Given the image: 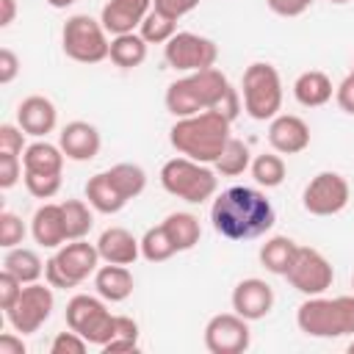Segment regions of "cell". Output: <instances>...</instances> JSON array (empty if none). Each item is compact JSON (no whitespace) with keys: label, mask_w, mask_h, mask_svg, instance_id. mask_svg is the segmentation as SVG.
<instances>
[{"label":"cell","mask_w":354,"mask_h":354,"mask_svg":"<svg viewBox=\"0 0 354 354\" xmlns=\"http://www.w3.org/2000/svg\"><path fill=\"white\" fill-rule=\"evenodd\" d=\"M210 221H213V230L227 241H252L266 235L274 227L277 210L260 188L232 185L213 199Z\"/></svg>","instance_id":"1"},{"label":"cell","mask_w":354,"mask_h":354,"mask_svg":"<svg viewBox=\"0 0 354 354\" xmlns=\"http://www.w3.org/2000/svg\"><path fill=\"white\" fill-rule=\"evenodd\" d=\"M108 58L119 66V69H136L147 61V41L141 39V33H119L111 39V53Z\"/></svg>","instance_id":"29"},{"label":"cell","mask_w":354,"mask_h":354,"mask_svg":"<svg viewBox=\"0 0 354 354\" xmlns=\"http://www.w3.org/2000/svg\"><path fill=\"white\" fill-rule=\"evenodd\" d=\"M249 171H252V177H254V183L263 185V188H277V185H282V180H285V174H288L285 160H282L279 152L254 155Z\"/></svg>","instance_id":"32"},{"label":"cell","mask_w":354,"mask_h":354,"mask_svg":"<svg viewBox=\"0 0 354 354\" xmlns=\"http://www.w3.org/2000/svg\"><path fill=\"white\" fill-rule=\"evenodd\" d=\"M332 94H335V86H332L329 75L321 69H307L293 83V97L304 108H321L332 100Z\"/></svg>","instance_id":"23"},{"label":"cell","mask_w":354,"mask_h":354,"mask_svg":"<svg viewBox=\"0 0 354 354\" xmlns=\"http://www.w3.org/2000/svg\"><path fill=\"white\" fill-rule=\"evenodd\" d=\"M100 252L97 243H88L86 238L80 241H66L64 246L55 249V254L44 266V279L53 288H77L86 282L97 268H100Z\"/></svg>","instance_id":"7"},{"label":"cell","mask_w":354,"mask_h":354,"mask_svg":"<svg viewBox=\"0 0 354 354\" xmlns=\"http://www.w3.org/2000/svg\"><path fill=\"white\" fill-rule=\"evenodd\" d=\"M163 227H166V232H169V238H171V243H174L177 252H191L199 243V238H202L199 218L194 213H185V210L169 213L163 218Z\"/></svg>","instance_id":"27"},{"label":"cell","mask_w":354,"mask_h":354,"mask_svg":"<svg viewBox=\"0 0 354 354\" xmlns=\"http://www.w3.org/2000/svg\"><path fill=\"white\" fill-rule=\"evenodd\" d=\"M25 241V224L17 213L11 210H3L0 213V246L3 249H14Z\"/></svg>","instance_id":"38"},{"label":"cell","mask_w":354,"mask_h":354,"mask_svg":"<svg viewBox=\"0 0 354 354\" xmlns=\"http://www.w3.org/2000/svg\"><path fill=\"white\" fill-rule=\"evenodd\" d=\"M22 288H25V285H22L11 271H6V268L0 271V307H3V313L11 310V307L17 304Z\"/></svg>","instance_id":"42"},{"label":"cell","mask_w":354,"mask_h":354,"mask_svg":"<svg viewBox=\"0 0 354 354\" xmlns=\"http://www.w3.org/2000/svg\"><path fill=\"white\" fill-rule=\"evenodd\" d=\"M72 3H77V0H47V6H53V8H69Z\"/></svg>","instance_id":"49"},{"label":"cell","mask_w":354,"mask_h":354,"mask_svg":"<svg viewBox=\"0 0 354 354\" xmlns=\"http://www.w3.org/2000/svg\"><path fill=\"white\" fill-rule=\"evenodd\" d=\"M232 119H227L221 111H202L194 116H183L169 130V144L199 163H216L221 149L227 147Z\"/></svg>","instance_id":"3"},{"label":"cell","mask_w":354,"mask_h":354,"mask_svg":"<svg viewBox=\"0 0 354 354\" xmlns=\"http://www.w3.org/2000/svg\"><path fill=\"white\" fill-rule=\"evenodd\" d=\"M268 144L279 155H299L310 147V124L296 113H277L268 124Z\"/></svg>","instance_id":"16"},{"label":"cell","mask_w":354,"mask_h":354,"mask_svg":"<svg viewBox=\"0 0 354 354\" xmlns=\"http://www.w3.org/2000/svg\"><path fill=\"white\" fill-rule=\"evenodd\" d=\"M249 166H252V152H249V147H246L243 141H238V138H230L227 147L221 149L218 160L213 163L216 174H221V177H238V174H243Z\"/></svg>","instance_id":"33"},{"label":"cell","mask_w":354,"mask_h":354,"mask_svg":"<svg viewBox=\"0 0 354 354\" xmlns=\"http://www.w3.org/2000/svg\"><path fill=\"white\" fill-rule=\"evenodd\" d=\"M351 199V185L337 171H318L301 194V205L310 216H337Z\"/></svg>","instance_id":"12"},{"label":"cell","mask_w":354,"mask_h":354,"mask_svg":"<svg viewBox=\"0 0 354 354\" xmlns=\"http://www.w3.org/2000/svg\"><path fill=\"white\" fill-rule=\"evenodd\" d=\"M163 100H166V111L174 119L194 116L202 111H221L227 119H235L241 111L238 88H232L227 75L216 66L185 72V77L169 83Z\"/></svg>","instance_id":"2"},{"label":"cell","mask_w":354,"mask_h":354,"mask_svg":"<svg viewBox=\"0 0 354 354\" xmlns=\"http://www.w3.org/2000/svg\"><path fill=\"white\" fill-rule=\"evenodd\" d=\"M232 310L246 321H260L274 310V288L260 277H246L232 288Z\"/></svg>","instance_id":"15"},{"label":"cell","mask_w":354,"mask_h":354,"mask_svg":"<svg viewBox=\"0 0 354 354\" xmlns=\"http://www.w3.org/2000/svg\"><path fill=\"white\" fill-rule=\"evenodd\" d=\"M163 58L177 72H199V69L216 66L218 47L207 36H199V33H191V30H177L163 44Z\"/></svg>","instance_id":"10"},{"label":"cell","mask_w":354,"mask_h":354,"mask_svg":"<svg viewBox=\"0 0 354 354\" xmlns=\"http://www.w3.org/2000/svg\"><path fill=\"white\" fill-rule=\"evenodd\" d=\"M329 3H335V6H343V3H348V0H329Z\"/></svg>","instance_id":"50"},{"label":"cell","mask_w":354,"mask_h":354,"mask_svg":"<svg viewBox=\"0 0 354 354\" xmlns=\"http://www.w3.org/2000/svg\"><path fill=\"white\" fill-rule=\"evenodd\" d=\"M136 348H138V324L130 315H116V335L102 346V354H119Z\"/></svg>","instance_id":"36"},{"label":"cell","mask_w":354,"mask_h":354,"mask_svg":"<svg viewBox=\"0 0 354 354\" xmlns=\"http://www.w3.org/2000/svg\"><path fill=\"white\" fill-rule=\"evenodd\" d=\"M315 0H266V6L277 14V17H301Z\"/></svg>","instance_id":"44"},{"label":"cell","mask_w":354,"mask_h":354,"mask_svg":"<svg viewBox=\"0 0 354 354\" xmlns=\"http://www.w3.org/2000/svg\"><path fill=\"white\" fill-rule=\"evenodd\" d=\"M58 147L64 149V155L75 163H86V160H94L100 155V147H102V138H100V130L91 124V122H83V119H75L69 124L61 127L58 133Z\"/></svg>","instance_id":"17"},{"label":"cell","mask_w":354,"mask_h":354,"mask_svg":"<svg viewBox=\"0 0 354 354\" xmlns=\"http://www.w3.org/2000/svg\"><path fill=\"white\" fill-rule=\"evenodd\" d=\"M171 254H177V249H174V243H171L166 227H163V224L149 227V230L144 232V238H141V257H144L147 263H166Z\"/></svg>","instance_id":"34"},{"label":"cell","mask_w":354,"mask_h":354,"mask_svg":"<svg viewBox=\"0 0 354 354\" xmlns=\"http://www.w3.org/2000/svg\"><path fill=\"white\" fill-rule=\"evenodd\" d=\"M3 6V14H0V28H8L17 17V0H0Z\"/></svg>","instance_id":"48"},{"label":"cell","mask_w":354,"mask_h":354,"mask_svg":"<svg viewBox=\"0 0 354 354\" xmlns=\"http://www.w3.org/2000/svg\"><path fill=\"white\" fill-rule=\"evenodd\" d=\"M243 111L257 122H271L282 111V77L274 64L254 61L243 69L241 77Z\"/></svg>","instance_id":"6"},{"label":"cell","mask_w":354,"mask_h":354,"mask_svg":"<svg viewBox=\"0 0 354 354\" xmlns=\"http://www.w3.org/2000/svg\"><path fill=\"white\" fill-rule=\"evenodd\" d=\"M285 279L290 282L293 290H299L301 296H321L332 288L335 279V268L332 263L313 246H299L293 266L288 268Z\"/></svg>","instance_id":"13"},{"label":"cell","mask_w":354,"mask_h":354,"mask_svg":"<svg viewBox=\"0 0 354 354\" xmlns=\"http://www.w3.org/2000/svg\"><path fill=\"white\" fill-rule=\"evenodd\" d=\"M64 149L50 144V141H33L22 152V166L25 171H44V174H61L64 169Z\"/></svg>","instance_id":"26"},{"label":"cell","mask_w":354,"mask_h":354,"mask_svg":"<svg viewBox=\"0 0 354 354\" xmlns=\"http://www.w3.org/2000/svg\"><path fill=\"white\" fill-rule=\"evenodd\" d=\"M160 185L166 188V194L183 199L188 205H202V202L213 199V194L218 188V174H216V169H207V163L180 155L160 166Z\"/></svg>","instance_id":"5"},{"label":"cell","mask_w":354,"mask_h":354,"mask_svg":"<svg viewBox=\"0 0 354 354\" xmlns=\"http://www.w3.org/2000/svg\"><path fill=\"white\" fill-rule=\"evenodd\" d=\"M66 326L80 332L91 346L102 348L116 335V315L108 310L100 293L97 296L77 293L66 301Z\"/></svg>","instance_id":"9"},{"label":"cell","mask_w":354,"mask_h":354,"mask_svg":"<svg viewBox=\"0 0 354 354\" xmlns=\"http://www.w3.org/2000/svg\"><path fill=\"white\" fill-rule=\"evenodd\" d=\"M105 171H108L111 183L119 188V194L127 202L136 199L138 194H144V188H147V171L138 163H116V166H111Z\"/></svg>","instance_id":"31"},{"label":"cell","mask_w":354,"mask_h":354,"mask_svg":"<svg viewBox=\"0 0 354 354\" xmlns=\"http://www.w3.org/2000/svg\"><path fill=\"white\" fill-rule=\"evenodd\" d=\"M55 307V296H53V285H41V282H30L22 288L17 304L11 310H6V318L11 324V329H17L19 335H33L44 326V321L53 315Z\"/></svg>","instance_id":"11"},{"label":"cell","mask_w":354,"mask_h":354,"mask_svg":"<svg viewBox=\"0 0 354 354\" xmlns=\"http://www.w3.org/2000/svg\"><path fill=\"white\" fill-rule=\"evenodd\" d=\"M22 158L19 155H3L0 152V188L3 191H8V188H14L17 183H19V177H22Z\"/></svg>","instance_id":"41"},{"label":"cell","mask_w":354,"mask_h":354,"mask_svg":"<svg viewBox=\"0 0 354 354\" xmlns=\"http://www.w3.org/2000/svg\"><path fill=\"white\" fill-rule=\"evenodd\" d=\"M138 33H141V39L147 44H166L177 33V19H171V17L160 14L158 8H152L144 17V22L138 25Z\"/></svg>","instance_id":"35"},{"label":"cell","mask_w":354,"mask_h":354,"mask_svg":"<svg viewBox=\"0 0 354 354\" xmlns=\"http://www.w3.org/2000/svg\"><path fill=\"white\" fill-rule=\"evenodd\" d=\"M17 75H19V58H17L14 50L3 47L0 50V83L8 86V83H14Z\"/></svg>","instance_id":"46"},{"label":"cell","mask_w":354,"mask_h":354,"mask_svg":"<svg viewBox=\"0 0 354 354\" xmlns=\"http://www.w3.org/2000/svg\"><path fill=\"white\" fill-rule=\"evenodd\" d=\"M25 340L22 335L14 329V332H3L0 335V354H25Z\"/></svg>","instance_id":"47"},{"label":"cell","mask_w":354,"mask_h":354,"mask_svg":"<svg viewBox=\"0 0 354 354\" xmlns=\"http://www.w3.org/2000/svg\"><path fill=\"white\" fill-rule=\"evenodd\" d=\"M25 188L36 199H53L61 191V174H44V171H25Z\"/></svg>","instance_id":"37"},{"label":"cell","mask_w":354,"mask_h":354,"mask_svg":"<svg viewBox=\"0 0 354 354\" xmlns=\"http://www.w3.org/2000/svg\"><path fill=\"white\" fill-rule=\"evenodd\" d=\"M133 274L127 266H116V263H105L94 271V290L105 299V301H124L133 296Z\"/></svg>","instance_id":"22"},{"label":"cell","mask_w":354,"mask_h":354,"mask_svg":"<svg viewBox=\"0 0 354 354\" xmlns=\"http://www.w3.org/2000/svg\"><path fill=\"white\" fill-rule=\"evenodd\" d=\"M17 124L25 130V136L44 138L47 133L55 130L58 124V111L50 97L44 94H30L17 105Z\"/></svg>","instance_id":"18"},{"label":"cell","mask_w":354,"mask_h":354,"mask_svg":"<svg viewBox=\"0 0 354 354\" xmlns=\"http://www.w3.org/2000/svg\"><path fill=\"white\" fill-rule=\"evenodd\" d=\"M0 152L3 155H22L25 152V130L19 124H0Z\"/></svg>","instance_id":"40"},{"label":"cell","mask_w":354,"mask_h":354,"mask_svg":"<svg viewBox=\"0 0 354 354\" xmlns=\"http://www.w3.org/2000/svg\"><path fill=\"white\" fill-rule=\"evenodd\" d=\"M296 326L307 337L354 335V296H307L296 310Z\"/></svg>","instance_id":"4"},{"label":"cell","mask_w":354,"mask_h":354,"mask_svg":"<svg viewBox=\"0 0 354 354\" xmlns=\"http://www.w3.org/2000/svg\"><path fill=\"white\" fill-rule=\"evenodd\" d=\"M97 252H100V257L105 263L133 266L138 260V254H141V241L124 227H108L97 238Z\"/></svg>","instance_id":"20"},{"label":"cell","mask_w":354,"mask_h":354,"mask_svg":"<svg viewBox=\"0 0 354 354\" xmlns=\"http://www.w3.org/2000/svg\"><path fill=\"white\" fill-rule=\"evenodd\" d=\"M202 0H152V8H158L160 14L171 17V19H180L185 14H191Z\"/></svg>","instance_id":"43"},{"label":"cell","mask_w":354,"mask_h":354,"mask_svg":"<svg viewBox=\"0 0 354 354\" xmlns=\"http://www.w3.org/2000/svg\"><path fill=\"white\" fill-rule=\"evenodd\" d=\"M351 288H354V274H351Z\"/></svg>","instance_id":"52"},{"label":"cell","mask_w":354,"mask_h":354,"mask_svg":"<svg viewBox=\"0 0 354 354\" xmlns=\"http://www.w3.org/2000/svg\"><path fill=\"white\" fill-rule=\"evenodd\" d=\"M61 47H64L66 58H72L77 64H100L111 53L108 30L102 28L100 19H94L88 14H72L64 22Z\"/></svg>","instance_id":"8"},{"label":"cell","mask_w":354,"mask_h":354,"mask_svg":"<svg viewBox=\"0 0 354 354\" xmlns=\"http://www.w3.org/2000/svg\"><path fill=\"white\" fill-rule=\"evenodd\" d=\"M252 321L232 313H218L205 324V348L210 354H243L252 346Z\"/></svg>","instance_id":"14"},{"label":"cell","mask_w":354,"mask_h":354,"mask_svg":"<svg viewBox=\"0 0 354 354\" xmlns=\"http://www.w3.org/2000/svg\"><path fill=\"white\" fill-rule=\"evenodd\" d=\"M296 252H299V243H296L293 238H288V235H274V238H268V241L260 246V266H263L266 271H271V274L285 277L288 268H290L293 260H296Z\"/></svg>","instance_id":"25"},{"label":"cell","mask_w":354,"mask_h":354,"mask_svg":"<svg viewBox=\"0 0 354 354\" xmlns=\"http://www.w3.org/2000/svg\"><path fill=\"white\" fill-rule=\"evenodd\" d=\"M335 100L340 105V111L354 116V72H348L337 86H335Z\"/></svg>","instance_id":"45"},{"label":"cell","mask_w":354,"mask_h":354,"mask_svg":"<svg viewBox=\"0 0 354 354\" xmlns=\"http://www.w3.org/2000/svg\"><path fill=\"white\" fill-rule=\"evenodd\" d=\"M30 235L44 249H58L66 243V224H64V207L55 202H44L36 207L30 218Z\"/></svg>","instance_id":"21"},{"label":"cell","mask_w":354,"mask_h":354,"mask_svg":"<svg viewBox=\"0 0 354 354\" xmlns=\"http://www.w3.org/2000/svg\"><path fill=\"white\" fill-rule=\"evenodd\" d=\"M64 207V224H66V241H80L91 232L94 227V207L83 199H66L61 202Z\"/></svg>","instance_id":"30"},{"label":"cell","mask_w":354,"mask_h":354,"mask_svg":"<svg viewBox=\"0 0 354 354\" xmlns=\"http://www.w3.org/2000/svg\"><path fill=\"white\" fill-rule=\"evenodd\" d=\"M351 72H354V66H351Z\"/></svg>","instance_id":"53"},{"label":"cell","mask_w":354,"mask_h":354,"mask_svg":"<svg viewBox=\"0 0 354 354\" xmlns=\"http://www.w3.org/2000/svg\"><path fill=\"white\" fill-rule=\"evenodd\" d=\"M86 199H88V205L97 213H105V216H113V213H119L127 205V199L111 183L108 171H97L94 177H88V183H86Z\"/></svg>","instance_id":"24"},{"label":"cell","mask_w":354,"mask_h":354,"mask_svg":"<svg viewBox=\"0 0 354 354\" xmlns=\"http://www.w3.org/2000/svg\"><path fill=\"white\" fill-rule=\"evenodd\" d=\"M348 351H351V354H354V340H351V343H348Z\"/></svg>","instance_id":"51"},{"label":"cell","mask_w":354,"mask_h":354,"mask_svg":"<svg viewBox=\"0 0 354 354\" xmlns=\"http://www.w3.org/2000/svg\"><path fill=\"white\" fill-rule=\"evenodd\" d=\"M44 266H47V260H41L33 249H25V246L6 249V257H3V268L11 271L22 285L39 282V277L44 274Z\"/></svg>","instance_id":"28"},{"label":"cell","mask_w":354,"mask_h":354,"mask_svg":"<svg viewBox=\"0 0 354 354\" xmlns=\"http://www.w3.org/2000/svg\"><path fill=\"white\" fill-rule=\"evenodd\" d=\"M88 346H91V343H88L80 332L69 329V332H58V335L53 337V343H50V354H83Z\"/></svg>","instance_id":"39"},{"label":"cell","mask_w":354,"mask_h":354,"mask_svg":"<svg viewBox=\"0 0 354 354\" xmlns=\"http://www.w3.org/2000/svg\"><path fill=\"white\" fill-rule=\"evenodd\" d=\"M152 11V0H108L100 11V22L111 36L133 33Z\"/></svg>","instance_id":"19"}]
</instances>
